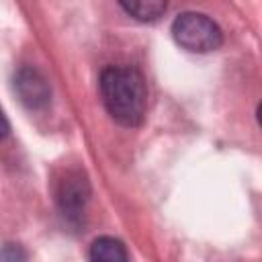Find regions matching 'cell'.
<instances>
[{
  "mask_svg": "<svg viewBox=\"0 0 262 262\" xmlns=\"http://www.w3.org/2000/svg\"><path fill=\"white\" fill-rule=\"evenodd\" d=\"M100 96L108 115L123 127H137L147 111V86L139 70L131 66H108L98 80Z\"/></svg>",
  "mask_w": 262,
  "mask_h": 262,
  "instance_id": "obj_1",
  "label": "cell"
},
{
  "mask_svg": "<svg viewBox=\"0 0 262 262\" xmlns=\"http://www.w3.org/2000/svg\"><path fill=\"white\" fill-rule=\"evenodd\" d=\"M174 41L192 53H209L221 47L223 33L219 25L201 12H182L172 23Z\"/></svg>",
  "mask_w": 262,
  "mask_h": 262,
  "instance_id": "obj_2",
  "label": "cell"
},
{
  "mask_svg": "<svg viewBox=\"0 0 262 262\" xmlns=\"http://www.w3.org/2000/svg\"><path fill=\"white\" fill-rule=\"evenodd\" d=\"M57 205L59 211L70 221H80L86 209V203L90 199V184L86 176L78 170L66 172V176L57 184Z\"/></svg>",
  "mask_w": 262,
  "mask_h": 262,
  "instance_id": "obj_3",
  "label": "cell"
},
{
  "mask_svg": "<svg viewBox=\"0 0 262 262\" xmlns=\"http://www.w3.org/2000/svg\"><path fill=\"white\" fill-rule=\"evenodd\" d=\"M14 90L20 102L29 111L45 108L51 98V88H49L47 78L37 68H31V66H23L14 74Z\"/></svg>",
  "mask_w": 262,
  "mask_h": 262,
  "instance_id": "obj_4",
  "label": "cell"
},
{
  "mask_svg": "<svg viewBox=\"0 0 262 262\" xmlns=\"http://www.w3.org/2000/svg\"><path fill=\"white\" fill-rule=\"evenodd\" d=\"M90 260H96V262H123V260H129V252L125 250L123 242L115 239V237H108V235H102V237H96L90 246V252H88Z\"/></svg>",
  "mask_w": 262,
  "mask_h": 262,
  "instance_id": "obj_5",
  "label": "cell"
},
{
  "mask_svg": "<svg viewBox=\"0 0 262 262\" xmlns=\"http://www.w3.org/2000/svg\"><path fill=\"white\" fill-rule=\"evenodd\" d=\"M117 2L129 16L141 23H151L160 18L168 6V0H117Z\"/></svg>",
  "mask_w": 262,
  "mask_h": 262,
  "instance_id": "obj_6",
  "label": "cell"
},
{
  "mask_svg": "<svg viewBox=\"0 0 262 262\" xmlns=\"http://www.w3.org/2000/svg\"><path fill=\"white\" fill-rule=\"evenodd\" d=\"M25 258H27V254L18 246H12V244H8L0 252V260H25Z\"/></svg>",
  "mask_w": 262,
  "mask_h": 262,
  "instance_id": "obj_7",
  "label": "cell"
},
{
  "mask_svg": "<svg viewBox=\"0 0 262 262\" xmlns=\"http://www.w3.org/2000/svg\"><path fill=\"white\" fill-rule=\"evenodd\" d=\"M8 131H10V125H8V119H6V115H4V111L0 108V141L8 135Z\"/></svg>",
  "mask_w": 262,
  "mask_h": 262,
  "instance_id": "obj_8",
  "label": "cell"
}]
</instances>
